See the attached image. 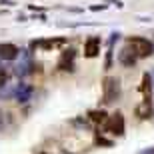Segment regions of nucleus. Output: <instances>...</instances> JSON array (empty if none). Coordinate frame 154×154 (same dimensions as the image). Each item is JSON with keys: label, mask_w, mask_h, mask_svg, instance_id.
Masks as SVG:
<instances>
[{"label": "nucleus", "mask_w": 154, "mask_h": 154, "mask_svg": "<svg viewBox=\"0 0 154 154\" xmlns=\"http://www.w3.org/2000/svg\"><path fill=\"white\" fill-rule=\"evenodd\" d=\"M126 42H128V46H130L132 50L136 52L138 58H146V56H152V54H154V44H152V42H148L146 38H140V36H130Z\"/></svg>", "instance_id": "nucleus-1"}, {"label": "nucleus", "mask_w": 154, "mask_h": 154, "mask_svg": "<svg viewBox=\"0 0 154 154\" xmlns=\"http://www.w3.org/2000/svg\"><path fill=\"white\" fill-rule=\"evenodd\" d=\"M102 96L106 104H112L120 98V82L116 78H106L102 84Z\"/></svg>", "instance_id": "nucleus-2"}, {"label": "nucleus", "mask_w": 154, "mask_h": 154, "mask_svg": "<svg viewBox=\"0 0 154 154\" xmlns=\"http://www.w3.org/2000/svg\"><path fill=\"white\" fill-rule=\"evenodd\" d=\"M106 128L112 134H116V136H124V116L120 114V112H116L114 116H110L108 122H106Z\"/></svg>", "instance_id": "nucleus-3"}, {"label": "nucleus", "mask_w": 154, "mask_h": 154, "mask_svg": "<svg viewBox=\"0 0 154 154\" xmlns=\"http://www.w3.org/2000/svg\"><path fill=\"white\" fill-rule=\"evenodd\" d=\"M98 52H100V38L98 36H90L84 44V56L94 58V56H98Z\"/></svg>", "instance_id": "nucleus-4"}, {"label": "nucleus", "mask_w": 154, "mask_h": 154, "mask_svg": "<svg viewBox=\"0 0 154 154\" xmlns=\"http://www.w3.org/2000/svg\"><path fill=\"white\" fill-rule=\"evenodd\" d=\"M136 52L132 50L130 46H126V48H122V50H120V54H118V60L122 64H124V66H134V62H136Z\"/></svg>", "instance_id": "nucleus-5"}, {"label": "nucleus", "mask_w": 154, "mask_h": 154, "mask_svg": "<svg viewBox=\"0 0 154 154\" xmlns=\"http://www.w3.org/2000/svg\"><path fill=\"white\" fill-rule=\"evenodd\" d=\"M18 46L14 44H0V58H4V60H14L18 56Z\"/></svg>", "instance_id": "nucleus-6"}, {"label": "nucleus", "mask_w": 154, "mask_h": 154, "mask_svg": "<svg viewBox=\"0 0 154 154\" xmlns=\"http://www.w3.org/2000/svg\"><path fill=\"white\" fill-rule=\"evenodd\" d=\"M72 60H74V50H64L62 56H60V62H58V68L72 70Z\"/></svg>", "instance_id": "nucleus-7"}, {"label": "nucleus", "mask_w": 154, "mask_h": 154, "mask_svg": "<svg viewBox=\"0 0 154 154\" xmlns=\"http://www.w3.org/2000/svg\"><path fill=\"white\" fill-rule=\"evenodd\" d=\"M88 116H90V120L96 122V124H106V122H108V114H106L104 110H92Z\"/></svg>", "instance_id": "nucleus-8"}, {"label": "nucleus", "mask_w": 154, "mask_h": 154, "mask_svg": "<svg viewBox=\"0 0 154 154\" xmlns=\"http://www.w3.org/2000/svg\"><path fill=\"white\" fill-rule=\"evenodd\" d=\"M150 114H152V106H150L148 100H144V102L136 108V116L138 118H150Z\"/></svg>", "instance_id": "nucleus-9"}, {"label": "nucleus", "mask_w": 154, "mask_h": 154, "mask_svg": "<svg viewBox=\"0 0 154 154\" xmlns=\"http://www.w3.org/2000/svg\"><path fill=\"white\" fill-rule=\"evenodd\" d=\"M150 90H152V76L150 74H144V78H142V92H144V100H148L150 102Z\"/></svg>", "instance_id": "nucleus-10"}, {"label": "nucleus", "mask_w": 154, "mask_h": 154, "mask_svg": "<svg viewBox=\"0 0 154 154\" xmlns=\"http://www.w3.org/2000/svg\"><path fill=\"white\" fill-rule=\"evenodd\" d=\"M64 44V40H42V42H34L32 46H40V48H44V50H50V48H56V46Z\"/></svg>", "instance_id": "nucleus-11"}, {"label": "nucleus", "mask_w": 154, "mask_h": 154, "mask_svg": "<svg viewBox=\"0 0 154 154\" xmlns=\"http://www.w3.org/2000/svg\"><path fill=\"white\" fill-rule=\"evenodd\" d=\"M30 98V86H20L18 88V102H26Z\"/></svg>", "instance_id": "nucleus-12"}, {"label": "nucleus", "mask_w": 154, "mask_h": 154, "mask_svg": "<svg viewBox=\"0 0 154 154\" xmlns=\"http://www.w3.org/2000/svg\"><path fill=\"white\" fill-rule=\"evenodd\" d=\"M4 82H6V72H4V70H0V86L4 84Z\"/></svg>", "instance_id": "nucleus-13"}]
</instances>
